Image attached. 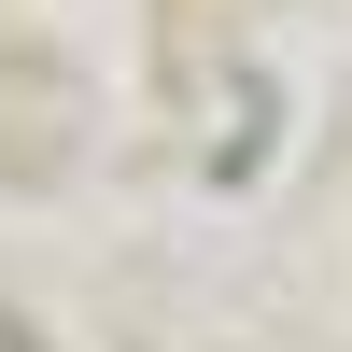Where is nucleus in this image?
Instances as JSON below:
<instances>
[]
</instances>
